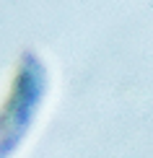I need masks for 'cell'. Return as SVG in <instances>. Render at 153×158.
I'll return each mask as SVG.
<instances>
[{"instance_id":"obj_1","label":"cell","mask_w":153,"mask_h":158,"mask_svg":"<svg viewBox=\"0 0 153 158\" xmlns=\"http://www.w3.org/2000/svg\"><path fill=\"white\" fill-rule=\"evenodd\" d=\"M44 88H47L44 65L36 60V55L23 52L11 83V94L0 106V158H8L21 145L42 104Z\"/></svg>"}]
</instances>
